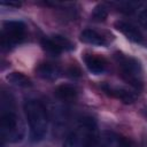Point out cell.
<instances>
[{"mask_svg": "<svg viewBox=\"0 0 147 147\" xmlns=\"http://www.w3.org/2000/svg\"><path fill=\"white\" fill-rule=\"evenodd\" d=\"M23 131L16 113L13 96L2 91L0 94V138L2 144L17 142L22 139Z\"/></svg>", "mask_w": 147, "mask_h": 147, "instance_id": "6da1fadb", "label": "cell"}, {"mask_svg": "<svg viewBox=\"0 0 147 147\" xmlns=\"http://www.w3.org/2000/svg\"><path fill=\"white\" fill-rule=\"evenodd\" d=\"M24 113L31 141H41L46 137L48 130V113L46 107L37 99H28L24 102Z\"/></svg>", "mask_w": 147, "mask_h": 147, "instance_id": "7a4b0ae2", "label": "cell"}, {"mask_svg": "<svg viewBox=\"0 0 147 147\" xmlns=\"http://www.w3.org/2000/svg\"><path fill=\"white\" fill-rule=\"evenodd\" d=\"M98 138V129L94 118L82 117L67 134L63 147H93Z\"/></svg>", "mask_w": 147, "mask_h": 147, "instance_id": "3957f363", "label": "cell"}, {"mask_svg": "<svg viewBox=\"0 0 147 147\" xmlns=\"http://www.w3.org/2000/svg\"><path fill=\"white\" fill-rule=\"evenodd\" d=\"M115 59L118 64L122 78L132 87L140 90L142 87V75L140 63L136 59L126 56L122 53H116Z\"/></svg>", "mask_w": 147, "mask_h": 147, "instance_id": "277c9868", "label": "cell"}, {"mask_svg": "<svg viewBox=\"0 0 147 147\" xmlns=\"http://www.w3.org/2000/svg\"><path fill=\"white\" fill-rule=\"evenodd\" d=\"M25 36V24L22 21H6L1 29L2 48H11L20 44Z\"/></svg>", "mask_w": 147, "mask_h": 147, "instance_id": "5b68a950", "label": "cell"}, {"mask_svg": "<svg viewBox=\"0 0 147 147\" xmlns=\"http://www.w3.org/2000/svg\"><path fill=\"white\" fill-rule=\"evenodd\" d=\"M41 47L46 53L57 56L63 51H71L74 48V45L65 37L60 34H54L51 37H44L41 39Z\"/></svg>", "mask_w": 147, "mask_h": 147, "instance_id": "8992f818", "label": "cell"}, {"mask_svg": "<svg viewBox=\"0 0 147 147\" xmlns=\"http://www.w3.org/2000/svg\"><path fill=\"white\" fill-rule=\"evenodd\" d=\"M93 147H130V145L122 136L111 131H105L98 134Z\"/></svg>", "mask_w": 147, "mask_h": 147, "instance_id": "52a82bcc", "label": "cell"}, {"mask_svg": "<svg viewBox=\"0 0 147 147\" xmlns=\"http://www.w3.org/2000/svg\"><path fill=\"white\" fill-rule=\"evenodd\" d=\"M115 28L121 33H123L129 40H131L133 42H142V40H144L142 33L140 32V30L130 22L119 20V21L115 22Z\"/></svg>", "mask_w": 147, "mask_h": 147, "instance_id": "ba28073f", "label": "cell"}, {"mask_svg": "<svg viewBox=\"0 0 147 147\" xmlns=\"http://www.w3.org/2000/svg\"><path fill=\"white\" fill-rule=\"evenodd\" d=\"M37 75L46 80H55L59 78L61 74V69L57 64L52 62H42L36 69Z\"/></svg>", "mask_w": 147, "mask_h": 147, "instance_id": "9c48e42d", "label": "cell"}, {"mask_svg": "<svg viewBox=\"0 0 147 147\" xmlns=\"http://www.w3.org/2000/svg\"><path fill=\"white\" fill-rule=\"evenodd\" d=\"M102 88L108 95H110L113 98H116V99L121 100L124 103H132L136 100V95L132 92H130L125 88L116 87V86H111V85H107V84L103 85Z\"/></svg>", "mask_w": 147, "mask_h": 147, "instance_id": "30bf717a", "label": "cell"}, {"mask_svg": "<svg viewBox=\"0 0 147 147\" xmlns=\"http://www.w3.org/2000/svg\"><path fill=\"white\" fill-rule=\"evenodd\" d=\"M84 62L86 68L94 75H100L106 70V61L101 56H96L94 54H85Z\"/></svg>", "mask_w": 147, "mask_h": 147, "instance_id": "8fae6325", "label": "cell"}, {"mask_svg": "<svg viewBox=\"0 0 147 147\" xmlns=\"http://www.w3.org/2000/svg\"><path fill=\"white\" fill-rule=\"evenodd\" d=\"M80 40L85 44L93 45V46H106L107 41L106 39L95 30L92 29H85L80 33Z\"/></svg>", "mask_w": 147, "mask_h": 147, "instance_id": "7c38bea8", "label": "cell"}, {"mask_svg": "<svg viewBox=\"0 0 147 147\" xmlns=\"http://www.w3.org/2000/svg\"><path fill=\"white\" fill-rule=\"evenodd\" d=\"M54 95L61 100V101H64V102H68V101H72L76 99L77 96V90L76 87H74L72 85H69V84H61L59 85L55 91H54Z\"/></svg>", "mask_w": 147, "mask_h": 147, "instance_id": "4fadbf2b", "label": "cell"}, {"mask_svg": "<svg viewBox=\"0 0 147 147\" xmlns=\"http://www.w3.org/2000/svg\"><path fill=\"white\" fill-rule=\"evenodd\" d=\"M7 79L14 84V85H17V86H21V87H28L31 85L30 83V79L28 77H25L23 74L21 72H11L10 75L7 76Z\"/></svg>", "mask_w": 147, "mask_h": 147, "instance_id": "5bb4252c", "label": "cell"}, {"mask_svg": "<svg viewBox=\"0 0 147 147\" xmlns=\"http://www.w3.org/2000/svg\"><path fill=\"white\" fill-rule=\"evenodd\" d=\"M108 13H107V8L103 6V5H98L94 10H93V14H92V18L96 22H102L106 20Z\"/></svg>", "mask_w": 147, "mask_h": 147, "instance_id": "9a60e30c", "label": "cell"}, {"mask_svg": "<svg viewBox=\"0 0 147 147\" xmlns=\"http://www.w3.org/2000/svg\"><path fill=\"white\" fill-rule=\"evenodd\" d=\"M138 20H139L140 24H141V25H142V26H144V28L147 30V8L142 9V10L140 11Z\"/></svg>", "mask_w": 147, "mask_h": 147, "instance_id": "2e32d148", "label": "cell"}, {"mask_svg": "<svg viewBox=\"0 0 147 147\" xmlns=\"http://www.w3.org/2000/svg\"><path fill=\"white\" fill-rule=\"evenodd\" d=\"M0 3L3 6H8V7H20L21 6L20 2H14V1H1Z\"/></svg>", "mask_w": 147, "mask_h": 147, "instance_id": "e0dca14e", "label": "cell"}]
</instances>
